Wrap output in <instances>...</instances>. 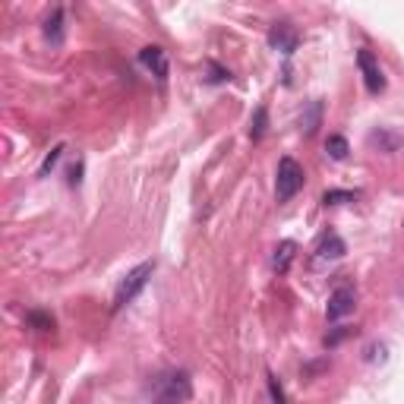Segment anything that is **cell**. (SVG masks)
Segmentation results:
<instances>
[{
  "mask_svg": "<svg viewBox=\"0 0 404 404\" xmlns=\"http://www.w3.org/2000/svg\"><path fill=\"white\" fill-rule=\"evenodd\" d=\"M319 114H322V105H319V101H313V105H310V114L300 120V124H304L300 130H304L306 136H310V133H316V126H319Z\"/></svg>",
  "mask_w": 404,
  "mask_h": 404,
  "instance_id": "2e32d148",
  "label": "cell"
},
{
  "mask_svg": "<svg viewBox=\"0 0 404 404\" xmlns=\"http://www.w3.org/2000/svg\"><path fill=\"white\" fill-rule=\"evenodd\" d=\"M139 64L146 66V70H152V76H155L158 83L167 79V54L158 48V44H149V48L139 51Z\"/></svg>",
  "mask_w": 404,
  "mask_h": 404,
  "instance_id": "52a82bcc",
  "label": "cell"
},
{
  "mask_svg": "<svg viewBox=\"0 0 404 404\" xmlns=\"http://www.w3.org/2000/svg\"><path fill=\"white\" fill-rule=\"evenodd\" d=\"M152 272H155V262H142V265H136L133 272H126V278L120 281V288H117V294H114V313L117 310H124V306L149 284Z\"/></svg>",
  "mask_w": 404,
  "mask_h": 404,
  "instance_id": "7a4b0ae2",
  "label": "cell"
},
{
  "mask_svg": "<svg viewBox=\"0 0 404 404\" xmlns=\"http://www.w3.org/2000/svg\"><path fill=\"white\" fill-rule=\"evenodd\" d=\"M265 130H269V111L259 105L256 107V114H253V120H250V139L259 142L265 136Z\"/></svg>",
  "mask_w": 404,
  "mask_h": 404,
  "instance_id": "7c38bea8",
  "label": "cell"
},
{
  "mask_svg": "<svg viewBox=\"0 0 404 404\" xmlns=\"http://www.w3.org/2000/svg\"><path fill=\"white\" fill-rule=\"evenodd\" d=\"M265 379H269V395H272V401H275V404H288V398H284V388H281V382L275 379L272 373H269Z\"/></svg>",
  "mask_w": 404,
  "mask_h": 404,
  "instance_id": "d6986e66",
  "label": "cell"
},
{
  "mask_svg": "<svg viewBox=\"0 0 404 404\" xmlns=\"http://www.w3.org/2000/svg\"><path fill=\"white\" fill-rule=\"evenodd\" d=\"M304 167L294 161L291 155H284L278 161V174H275V196H278V202H288V199H294L300 190H304Z\"/></svg>",
  "mask_w": 404,
  "mask_h": 404,
  "instance_id": "6da1fadb",
  "label": "cell"
},
{
  "mask_svg": "<svg viewBox=\"0 0 404 404\" xmlns=\"http://www.w3.org/2000/svg\"><path fill=\"white\" fill-rule=\"evenodd\" d=\"M386 357H388V345H386V341H373V345L363 351V360H366V363H386Z\"/></svg>",
  "mask_w": 404,
  "mask_h": 404,
  "instance_id": "9a60e30c",
  "label": "cell"
},
{
  "mask_svg": "<svg viewBox=\"0 0 404 404\" xmlns=\"http://www.w3.org/2000/svg\"><path fill=\"white\" fill-rule=\"evenodd\" d=\"M316 253H319L322 259H341V256L347 253V247H345V240H341L338 234H325V237L319 240Z\"/></svg>",
  "mask_w": 404,
  "mask_h": 404,
  "instance_id": "30bf717a",
  "label": "cell"
},
{
  "mask_svg": "<svg viewBox=\"0 0 404 404\" xmlns=\"http://www.w3.org/2000/svg\"><path fill=\"white\" fill-rule=\"evenodd\" d=\"M347 152H351V146H347L345 136H329V139H325V155H329L332 161H345Z\"/></svg>",
  "mask_w": 404,
  "mask_h": 404,
  "instance_id": "4fadbf2b",
  "label": "cell"
},
{
  "mask_svg": "<svg viewBox=\"0 0 404 404\" xmlns=\"http://www.w3.org/2000/svg\"><path fill=\"white\" fill-rule=\"evenodd\" d=\"M354 332H357V329H338V332H332V335H325V341H322V345H325V347H335V345H341L347 335H354Z\"/></svg>",
  "mask_w": 404,
  "mask_h": 404,
  "instance_id": "ffe728a7",
  "label": "cell"
},
{
  "mask_svg": "<svg viewBox=\"0 0 404 404\" xmlns=\"http://www.w3.org/2000/svg\"><path fill=\"white\" fill-rule=\"evenodd\" d=\"M60 155H64V146H54V149L48 152V158L42 161V167H38V177H48V174H51V167H54V165L60 161Z\"/></svg>",
  "mask_w": 404,
  "mask_h": 404,
  "instance_id": "ac0fdd59",
  "label": "cell"
},
{
  "mask_svg": "<svg viewBox=\"0 0 404 404\" xmlns=\"http://www.w3.org/2000/svg\"><path fill=\"white\" fill-rule=\"evenodd\" d=\"M294 253H297V243L294 240H281L278 247H275V253H272V269L275 272H288L291 269V262H294Z\"/></svg>",
  "mask_w": 404,
  "mask_h": 404,
  "instance_id": "ba28073f",
  "label": "cell"
},
{
  "mask_svg": "<svg viewBox=\"0 0 404 404\" xmlns=\"http://www.w3.org/2000/svg\"><path fill=\"white\" fill-rule=\"evenodd\" d=\"M190 376L183 370H174L158 379V404H180L190 398Z\"/></svg>",
  "mask_w": 404,
  "mask_h": 404,
  "instance_id": "3957f363",
  "label": "cell"
},
{
  "mask_svg": "<svg viewBox=\"0 0 404 404\" xmlns=\"http://www.w3.org/2000/svg\"><path fill=\"white\" fill-rule=\"evenodd\" d=\"M44 38H48V42H54V44L64 38V10H60V7L54 10L48 19H44Z\"/></svg>",
  "mask_w": 404,
  "mask_h": 404,
  "instance_id": "8fae6325",
  "label": "cell"
},
{
  "mask_svg": "<svg viewBox=\"0 0 404 404\" xmlns=\"http://www.w3.org/2000/svg\"><path fill=\"white\" fill-rule=\"evenodd\" d=\"M297 42H300V35L291 29V23H275L272 29H269V48L281 51V54H294V51H297Z\"/></svg>",
  "mask_w": 404,
  "mask_h": 404,
  "instance_id": "8992f818",
  "label": "cell"
},
{
  "mask_svg": "<svg viewBox=\"0 0 404 404\" xmlns=\"http://www.w3.org/2000/svg\"><path fill=\"white\" fill-rule=\"evenodd\" d=\"M357 64H360V70H363V85H366V92H370V95H379V92H386V76H382L376 57H373L366 48L357 51Z\"/></svg>",
  "mask_w": 404,
  "mask_h": 404,
  "instance_id": "277c9868",
  "label": "cell"
},
{
  "mask_svg": "<svg viewBox=\"0 0 404 404\" xmlns=\"http://www.w3.org/2000/svg\"><path fill=\"white\" fill-rule=\"evenodd\" d=\"M360 193H351V190H325L322 193V206H341V202H354Z\"/></svg>",
  "mask_w": 404,
  "mask_h": 404,
  "instance_id": "5bb4252c",
  "label": "cell"
},
{
  "mask_svg": "<svg viewBox=\"0 0 404 404\" xmlns=\"http://www.w3.org/2000/svg\"><path fill=\"white\" fill-rule=\"evenodd\" d=\"M354 306H357V291L351 288V284H345V288L332 291L325 316H329V322H338V319H345L347 313H354Z\"/></svg>",
  "mask_w": 404,
  "mask_h": 404,
  "instance_id": "5b68a950",
  "label": "cell"
},
{
  "mask_svg": "<svg viewBox=\"0 0 404 404\" xmlns=\"http://www.w3.org/2000/svg\"><path fill=\"white\" fill-rule=\"evenodd\" d=\"M370 146L373 149L386 152V155H392V152L401 149V136L398 133H388V130H373L370 133Z\"/></svg>",
  "mask_w": 404,
  "mask_h": 404,
  "instance_id": "9c48e42d",
  "label": "cell"
},
{
  "mask_svg": "<svg viewBox=\"0 0 404 404\" xmlns=\"http://www.w3.org/2000/svg\"><path fill=\"white\" fill-rule=\"evenodd\" d=\"M25 322H29L32 329H38V332L54 329V316H48V313H25Z\"/></svg>",
  "mask_w": 404,
  "mask_h": 404,
  "instance_id": "e0dca14e",
  "label": "cell"
}]
</instances>
